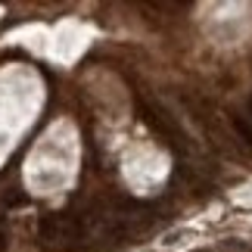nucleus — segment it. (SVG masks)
Returning a JSON list of instances; mask_svg holds the SVG:
<instances>
[{"label": "nucleus", "mask_w": 252, "mask_h": 252, "mask_svg": "<svg viewBox=\"0 0 252 252\" xmlns=\"http://www.w3.org/2000/svg\"><path fill=\"white\" fill-rule=\"evenodd\" d=\"M193 252H209V249H193Z\"/></svg>", "instance_id": "obj_5"}, {"label": "nucleus", "mask_w": 252, "mask_h": 252, "mask_svg": "<svg viewBox=\"0 0 252 252\" xmlns=\"http://www.w3.org/2000/svg\"><path fill=\"white\" fill-rule=\"evenodd\" d=\"M0 249H3V237H0Z\"/></svg>", "instance_id": "obj_6"}, {"label": "nucleus", "mask_w": 252, "mask_h": 252, "mask_svg": "<svg viewBox=\"0 0 252 252\" xmlns=\"http://www.w3.org/2000/svg\"><path fill=\"white\" fill-rule=\"evenodd\" d=\"M230 125H234V131L240 134V137H243V143L252 150V125L243 119V115H234V119H230Z\"/></svg>", "instance_id": "obj_3"}, {"label": "nucleus", "mask_w": 252, "mask_h": 252, "mask_svg": "<svg viewBox=\"0 0 252 252\" xmlns=\"http://www.w3.org/2000/svg\"><path fill=\"white\" fill-rule=\"evenodd\" d=\"M221 252H252L246 243H240V240H224L221 243Z\"/></svg>", "instance_id": "obj_4"}, {"label": "nucleus", "mask_w": 252, "mask_h": 252, "mask_svg": "<svg viewBox=\"0 0 252 252\" xmlns=\"http://www.w3.org/2000/svg\"><path fill=\"white\" fill-rule=\"evenodd\" d=\"M140 119L147 122L150 128L156 131V134H159V137L165 140V143H171L174 150H184V140H187V137H184V131H181L178 125H174V122L168 119L165 112L159 109V106H153V103H140Z\"/></svg>", "instance_id": "obj_2"}, {"label": "nucleus", "mask_w": 252, "mask_h": 252, "mask_svg": "<svg viewBox=\"0 0 252 252\" xmlns=\"http://www.w3.org/2000/svg\"><path fill=\"white\" fill-rule=\"evenodd\" d=\"M37 234H41L44 246L72 252V249H78V240H81V221L75 215H65V212H50V215L41 218Z\"/></svg>", "instance_id": "obj_1"}]
</instances>
